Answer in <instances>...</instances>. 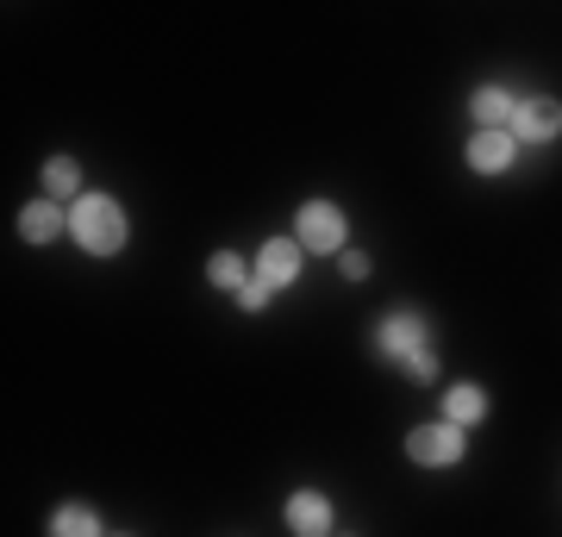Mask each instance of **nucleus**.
Segmentation results:
<instances>
[{
  "instance_id": "nucleus-1",
  "label": "nucleus",
  "mask_w": 562,
  "mask_h": 537,
  "mask_svg": "<svg viewBox=\"0 0 562 537\" xmlns=\"http://www.w3.org/2000/svg\"><path fill=\"white\" fill-rule=\"evenodd\" d=\"M69 238L88 250V257H120L132 225H125V206L113 194H81L69 206Z\"/></svg>"
},
{
  "instance_id": "nucleus-2",
  "label": "nucleus",
  "mask_w": 562,
  "mask_h": 537,
  "mask_svg": "<svg viewBox=\"0 0 562 537\" xmlns=\"http://www.w3.org/2000/svg\"><path fill=\"white\" fill-rule=\"evenodd\" d=\"M294 238H301V250H313V257H344L350 220H344L338 200H306L301 213H294Z\"/></svg>"
},
{
  "instance_id": "nucleus-3",
  "label": "nucleus",
  "mask_w": 562,
  "mask_h": 537,
  "mask_svg": "<svg viewBox=\"0 0 562 537\" xmlns=\"http://www.w3.org/2000/svg\"><path fill=\"white\" fill-rule=\"evenodd\" d=\"M406 457L419 462V469H457V462L469 457V438H462V425H450V418H438V425H413Z\"/></svg>"
},
{
  "instance_id": "nucleus-4",
  "label": "nucleus",
  "mask_w": 562,
  "mask_h": 537,
  "mask_svg": "<svg viewBox=\"0 0 562 537\" xmlns=\"http://www.w3.org/2000/svg\"><path fill=\"white\" fill-rule=\"evenodd\" d=\"M431 344V325H425V313H413V306H401V313H387L382 325H375V350H382L387 362H406L413 350H425Z\"/></svg>"
},
{
  "instance_id": "nucleus-5",
  "label": "nucleus",
  "mask_w": 562,
  "mask_h": 537,
  "mask_svg": "<svg viewBox=\"0 0 562 537\" xmlns=\"http://www.w3.org/2000/svg\"><path fill=\"white\" fill-rule=\"evenodd\" d=\"M281 518H288V532H294V537H338V532H331L338 513H331V500H325L319 488H294L288 506H281Z\"/></svg>"
},
{
  "instance_id": "nucleus-6",
  "label": "nucleus",
  "mask_w": 562,
  "mask_h": 537,
  "mask_svg": "<svg viewBox=\"0 0 562 537\" xmlns=\"http://www.w3.org/2000/svg\"><path fill=\"white\" fill-rule=\"evenodd\" d=\"M513 138H519V144H550V138H562V100H550V94H519Z\"/></svg>"
},
{
  "instance_id": "nucleus-7",
  "label": "nucleus",
  "mask_w": 562,
  "mask_h": 537,
  "mask_svg": "<svg viewBox=\"0 0 562 537\" xmlns=\"http://www.w3.org/2000/svg\"><path fill=\"white\" fill-rule=\"evenodd\" d=\"M301 262H306L301 238H262L250 269H257V281H269V288H294V281H301Z\"/></svg>"
},
{
  "instance_id": "nucleus-8",
  "label": "nucleus",
  "mask_w": 562,
  "mask_h": 537,
  "mask_svg": "<svg viewBox=\"0 0 562 537\" xmlns=\"http://www.w3.org/2000/svg\"><path fill=\"white\" fill-rule=\"evenodd\" d=\"M513 113H519V94L501 88V81H482V88L469 94V120H475V132H513Z\"/></svg>"
},
{
  "instance_id": "nucleus-9",
  "label": "nucleus",
  "mask_w": 562,
  "mask_h": 537,
  "mask_svg": "<svg viewBox=\"0 0 562 537\" xmlns=\"http://www.w3.org/2000/svg\"><path fill=\"white\" fill-rule=\"evenodd\" d=\"M513 157H519V138H513V132H475V138H469V169H475V176H506Z\"/></svg>"
},
{
  "instance_id": "nucleus-10",
  "label": "nucleus",
  "mask_w": 562,
  "mask_h": 537,
  "mask_svg": "<svg viewBox=\"0 0 562 537\" xmlns=\"http://www.w3.org/2000/svg\"><path fill=\"white\" fill-rule=\"evenodd\" d=\"M63 232H69V213H63L50 194L32 200V206H20V238H25V244H57Z\"/></svg>"
},
{
  "instance_id": "nucleus-11",
  "label": "nucleus",
  "mask_w": 562,
  "mask_h": 537,
  "mask_svg": "<svg viewBox=\"0 0 562 537\" xmlns=\"http://www.w3.org/2000/svg\"><path fill=\"white\" fill-rule=\"evenodd\" d=\"M443 418H450V425H462V432H469V425H482V418H487V388L457 381V388L443 394Z\"/></svg>"
},
{
  "instance_id": "nucleus-12",
  "label": "nucleus",
  "mask_w": 562,
  "mask_h": 537,
  "mask_svg": "<svg viewBox=\"0 0 562 537\" xmlns=\"http://www.w3.org/2000/svg\"><path fill=\"white\" fill-rule=\"evenodd\" d=\"M50 537H106V532H101V513H94V506L69 500V506L50 513Z\"/></svg>"
},
{
  "instance_id": "nucleus-13",
  "label": "nucleus",
  "mask_w": 562,
  "mask_h": 537,
  "mask_svg": "<svg viewBox=\"0 0 562 537\" xmlns=\"http://www.w3.org/2000/svg\"><path fill=\"white\" fill-rule=\"evenodd\" d=\"M44 188H50L57 206H63V200L76 206V200H81V163L76 157H50V163H44Z\"/></svg>"
},
{
  "instance_id": "nucleus-14",
  "label": "nucleus",
  "mask_w": 562,
  "mask_h": 537,
  "mask_svg": "<svg viewBox=\"0 0 562 537\" xmlns=\"http://www.w3.org/2000/svg\"><path fill=\"white\" fill-rule=\"evenodd\" d=\"M250 276H257V269H250L238 250H213V262H206V281H213V288H225V294L250 288Z\"/></svg>"
},
{
  "instance_id": "nucleus-15",
  "label": "nucleus",
  "mask_w": 562,
  "mask_h": 537,
  "mask_svg": "<svg viewBox=\"0 0 562 537\" xmlns=\"http://www.w3.org/2000/svg\"><path fill=\"white\" fill-rule=\"evenodd\" d=\"M401 369H406V376H413V381H438V350L425 344V350H413V357H406Z\"/></svg>"
},
{
  "instance_id": "nucleus-16",
  "label": "nucleus",
  "mask_w": 562,
  "mask_h": 537,
  "mask_svg": "<svg viewBox=\"0 0 562 537\" xmlns=\"http://www.w3.org/2000/svg\"><path fill=\"white\" fill-rule=\"evenodd\" d=\"M244 306V313H262V306H269V300H276V288H269V281H257L250 276V288H238V294H232Z\"/></svg>"
},
{
  "instance_id": "nucleus-17",
  "label": "nucleus",
  "mask_w": 562,
  "mask_h": 537,
  "mask_svg": "<svg viewBox=\"0 0 562 537\" xmlns=\"http://www.w3.org/2000/svg\"><path fill=\"white\" fill-rule=\"evenodd\" d=\"M338 269H344V281H369V257H362V250H344Z\"/></svg>"
}]
</instances>
